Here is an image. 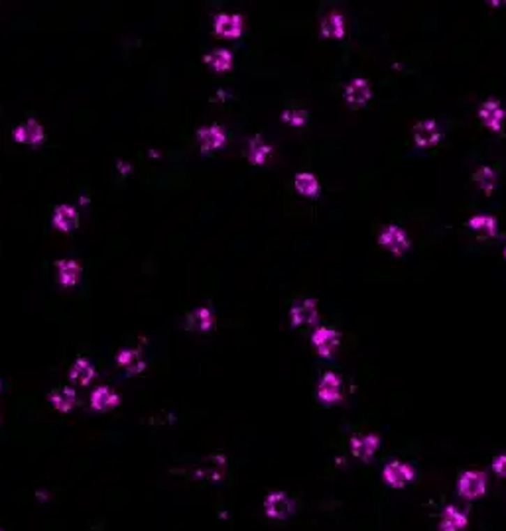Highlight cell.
I'll return each instance as SVG.
<instances>
[{"mask_svg": "<svg viewBox=\"0 0 506 531\" xmlns=\"http://www.w3.org/2000/svg\"><path fill=\"white\" fill-rule=\"evenodd\" d=\"M265 511L272 520H286L294 514V500L284 492H272L265 500Z\"/></svg>", "mask_w": 506, "mask_h": 531, "instance_id": "8992f818", "label": "cell"}, {"mask_svg": "<svg viewBox=\"0 0 506 531\" xmlns=\"http://www.w3.org/2000/svg\"><path fill=\"white\" fill-rule=\"evenodd\" d=\"M347 33V24L341 12H329L321 22V36L329 40H341Z\"/></svg>", "mask_w": 506, "mask_h": 531, "instance_id": "2e32d148", "label": "cell"}, {"mask_svg": "<svg viewBox=\"0 0 506 531\" xmlns=\"http://www.w3.org/2000/svg\"><path fill=\"white\" fill-rule=\"evenodd\" d=\"M473 181L479 185V189L483 191L484 195H491L496 189V172L489 165H483L473 174Z\"/></svg>", "mask_w": 506, "mask_h": 531, "instance_id": "4316f807", "label": "cell"}, {"mask_svg": "<svg viewBox=\"0 0 506 531\" xmlns=\"http://www.w3.org/2000/svg\"><path fill=\"white\" fill-rule=\"evenodd\" d=\"M205 63L215 69L217 73H225L232 67V54L229 50H215L205 55Z\"/></svg>", "mask_w": 506, "mask_h": 531, "instance_id": "83f0119b", "label": "cell"}, {"mask_svg": "<svg viewBox=\"0 0 506 531\" xmlns=\"http://www.w3.org/2000/svg\"><path fill=\"white\" fill-rule=\"evenodd\" d=\"M119 401H121L119 394L110 388H105V386H101L91 394V407L95 412H110L119 405Z\"/></svg>", "mask_w": 506, "mask_h": 531, "instance_id": "ffe728a7", "label": "cell"}, {"mask_svg": "<svg viewBox=\"0 0 506 531\" xmlns=\"http://www.w3.org/2000/svg\"><path fill=\"white\" fill-rule=\"evenodd\" d=\"M294 187H296L297 193L304 197H315L320 193V181H318V177L313 174H308V172L296 175Z\"/></svg>", "mask_w": 506, "mask_h": 531, "instance_id": "484cf974", "label": "cell"}, {"mask_svg": "<svg viewBox=\"0 0 506 531\" xmlns=\"http://www.w3.org/2000/svg\"><path fill=\"white\" fill-rule=\"evenodd\" d=\"M493 470H495L496 477L506 478V453L498 455L495 461H493Z\"/></svg>", "mask_w": 506, "mask_h": 531, "instance_id": "f546056e", "label": "cell"}, {"mask_svg": "<svg viewBox=\"0 0 506 531\" xmlns=\"http://www.w3.org/2000/svg\"><path fill=\"white\" fill-rule=\"evenodd\" d=\"M215 325V313L209 307H199L193 313L187 317V327L189 331H201L207 333Z\"/></svg>", "mask_w": 506, "mask_h": 531, "instance_id": "603a6c76", "label": "cell"}, {"mask_svg": "<svg viewBox=\"0 0 506 531\" xmlns=\"http://www.w3.org/2000/svg\"><path fill=\"white\" fill-rule=\"evenodd\" d=\"M308 110L304 109H286L282 112V120L286 122L288 126H294V128H302L308 124Z\"/></svg>", "mask_w": 506, "mask_h": 531, "instance_id": "f1b7e54d", "label": "cell"}, {"mask_svg": "<svg viewBox=\"0 0 506 531\" xmlns=\"http://www.w3.org/2000/svg\"><path fill=\"white\" fill-rule=\"evenodd\" d=\"M117 364H119L126 374H131V376L142 374L144 368H146V362H144L142 357H140V352L134 350V348H124V350H121V352L117 354Z\"/></svg>", "mask_w": 506, "mask_h": 531, "instance_id": "d6986e66", "label": "cell"}, {"mask_svg": "<svg viewBox=\"0 0 506 531\" xmlns=\"http://www.w3.org/2000/svg\"><path fill=\"white\" fill-rule=\"evenodd\" d=\"M505 258H506V246H505Z\"/></svg>", "mask_w": 506, "mask_h": 531, "instance_id": "4dcf8cb0", "label": "cell"}, {"mask_svg": "<svg viewBox=\"0 0 506 531\" xmlns=\"http://www.w3.org/2000/svg\"><path fill=\"white\" fill-rule=\"evenodd\" d=\"M14 140L18 144H26V146H42L45 142V132L42 128V124L36 119H28L20 122L14 130Z\"/></svg>", "mask_w": 506, "mask_h": 531, "instance_id": "52a82bcc", "label": "cell"}, {"mask_svg": "<svg viewBox=\"0 0 506 531\" xmlns=\"http://www.w3.org/2000/svg\"><path fill=\"white\" fill-rule=\"evenodd\" d=\"M54 227L61 232H71L79 227V213L69 205L55 207L54 218H52Z\"/></svg>", "mask_w": 506, "mask_h": 531, "instance_id": "e0dca14e", "label": "cell"}, {"mask_svg": "<svg viewBox=\"0 0 506 531\" xmlns=\"http://www.w3.org/2000/svg\"><path fill=\"white\" fill-rule=\"evenodd\" d=\"M320 319V311H318V304L313 299H302L297 304L292 305L290 309V321L294 327H308L318 323Z\"/></svg>", "mask_w": 506, "mask_h": 531, "instance_id": "9c48e42d", "label": "cell"}, {"mask_svg": "<svg viewBox=\"0 0 506 531\" xmlns=\"http://www.w3.org/2000/svg\"><path fill=\"white\" fill-rule=\"evenodd\" d=\"M382 478L392 488H404L416 478V468L404 461H390L382 470Z\"/></svg>", "mask_w": 506, "mask_h": 531, "instance_id": "277c9868", "label": "cell"}, {"mask_svg": "<svg viewBox=\"0 0 506 531\" xmlns=\"http://www.w3.org/2000/svg\"><path fill=\"white\" fill-rule=\"evenodd\" d=\"M479 119L483 120V124L489 130L500 132L503 130V124H505L506 112L498 100L489 98V100H484L483 105H481V109H479Z\"/></svg>", "mask_w": 506, "mask_h": 531, "instance_id": "30bf717a", "label": "cell"}, {"mask_svg": "<svg viewBox=\"0 0 506 531\" xmlns=\"http://www.w3.org/2000/svg\"><path fill=\"white\" fill-rule=\"evenodd\" d=\"M378 244L386 248L394 256H402L410 248V239H408L406 230L398 225H388L380 230L378 234Z\"/></svg>", "mask_w": 506, "mask_h": 531, "instance_id": "6da1fadb", "label": "cell"}, {"mask_svg": "<svg viewBox=\"0 0 506 531\" xmlns=\"http://www.w3.org/2000/svg\"><path fill=\"white\" fill-rule=\"evenodd\" d=\"M467 523H469V518H467V514L463 509H459L457 506H447V508L443 509V514H441L440 530L461 531L467 528Z\"/></svg>", "mask_w": 506, "mask_h": 531, "instance_id": "ac0fdd59", "label": "cell"}, {"mask_svg": "<svg viewBox=\"0 0 506 531\" xmlns=\"http://www.w3.org/2000/svg\"><path fill=\"white\" fill-rule=\"evenodd\" d=\"M198 142H199L201 152L211 154L225 146V142H227V134H225V130H223V126H219V124H213V126H207V128H199Z\"/></svg>", "mask_w": 506, "mask_h": 531, "instance_id": "4fadbf2b", "label": "cell"}, {"mask_svg": "<svg viewBox=\"0 0 506 531\" xmlns=\"http://www.w3.org/2000/svg\"><path fill=\"white\" fill-rule=\"evenodd\" d=\"M69 378L79 386H87V384H91V380L95 378V366L89 362L87 358H77L75 364L69 368Z\"/></svg>", "mask_w": 506, "mask_h": 531, "instance_id": "d4e9b609", "label": "cell"}, {"mask_svg": "<svg viewBox=\"0 0 506 531\" xmlns=\"http://www.w3.org/2000/svg\"><path fill=\"white\" fill-rule=\"evenodd\" d=\"M213 32H215V36H219V38L237 40L244 32V18H242L241 14L221 12L213 20Z\"/></svg>", "mask_w": 506, "mask_h": 531, "instance_id": "7a4b0ae2", "label": "cell"}, {"mask_svg": "<svg viewBox=\"0 0 506 531\" xmlns=\"http://www.w3.org/2000/svg\"><path fill=\"white\" fill-rule=\"evenodd\" d=\"M380 447L378 435L366 433V435H355L351 439V451L352 455L361 461H371L376 453V449Z\"/></svg>", "mask_w": 506, "mask_h": 531, "instance_id": "9a60e30c", "label": "cell"}, {"mask_svg": "<svg viewBox=\"0 0 506 531\" xmlns=\"http://www.w3.org/2000/svg\"><path fill=\"white\" fill-rule=\"evenodd\" d=\"M341 343V335L331 327H318L311 335V345L320 352L321 357L329 358Z\"/></svg>", "mask_w": 506, "mask_h": 531, "instance_id": "5b68a950", "label": "cell"}, {"mask_svg": "<svg viewBox=\"0 0 506 531\" xmlns=\"http://www.w3.org/2000/svg\"><path fill=\"white\" fill-rule=\"evenodd\" d=\"M443 138L440 124L436 120H422L414 128V144L418 148H433Z\"/></svg>", "mask_w": 506, "mask_h": 531, "instance_id": "ba28073f", "label": "cell"}, {"mask_svg": "<svg viewBox=\"0 0 506 531\" xmlns=\"http://www.w3.org/2000/svg\"><path fill=\"white\" fill-rule=\"evenodd\" d=\"M272 156V146L266 144L260 136H254L253 140L248 142V150H246V158L248 162L254 165H262L268 162V158Z\"/></svg>", "mask_w": 506, "mask_h": 531, "instance_id": "cb8c5ba5", "label": "cell"}, {"mask_svg": "<svg viewBox=\"0 0 506 531\" xmlns=\"http://www.w3.org/2000/svg\"><path fill=\"white\" fill-rule=\"evenodd\" d=\"M345 100L351 105V107H364L371 97H373V89H371V83L363 79V77H357L352 79L351 83L345 87V93H343Z\"/></svg>", "mask_w": 506, "mask_h": 531, "instance_id": "7c38bea8", "label": "cell"}, {"mask_svg": "<svg viewBox=\"0 0 506 531\" xmlns=\"http://www.w3.org/2000/svg\"><path fill=\"white\" fill-rule=\"evenodd\" d=\"M457 492L459 496L467 500H475L486 492V474L479 470H467L457 480Z\"/></svg>", "mask_w": 506, "mask_h": 531, "instance_id": "3957f363", "label": "cell"}, {"mask_svg": "<svg viewBox=\"0 0 506 531\" xmlns=\"http://www.w3.org/2000/svg\"><path fill=\"white\" fill-rule=\"evenodd\" d=\"M467 227L477 232L481 239H491V237L498 234V223L491 215H475L467 220Z\"/></svg>", "mask_w": 506, "mask_h": 531, "instance_id": "44dd1931", "label": "cell"}, {"mask_svg": "<svg viewBox=\"0 0 506 531\" xmlns=\"http://www.w3.org/2000/svg\"><path fill=\"white\" fill-rule=\"evenodd\" d=\"M318 396L323 403H337L343 400V380L335 372H325L318 386Z\"/></svg>", "mask_w": 506, "mask_h": 531, "instance_id": "8fae6325", "label": "cell"}, {"mask_svg": "<svg viewBox=\"0 0 506 531\" xmlns=\"http://www.w3.org/2000/svg\"><path fill=\"white\" fill-rule=\"evenodd\" d=\"M83 268L75 260H59L55 264V278L61 287H73L81 282Z\"/></svg>", "mask_w": 506, "mask_h": 531, "instance_id": "5bb4252c", "label": "cell"}, {"mask_svg": "<svg viewBox=\"0 0 506 531\" xmlns=\"http://www.w3.org/2000/svg\"><path fill=\"white\" fill-rule=\"evenodd\" d=\"M50 403L59 413H69L77 405V394L71 388H59L50 394Z\"/></svg>", "mask_w": 506, "mask_h": 531, "instance_id": "7402d4cb", "label": "cell"}]
</instances>
